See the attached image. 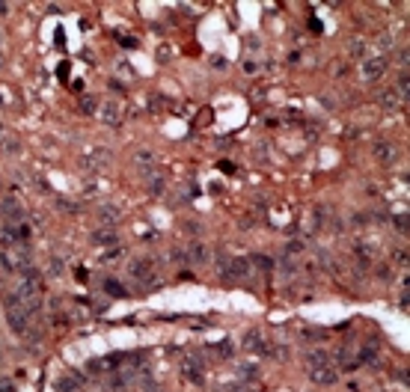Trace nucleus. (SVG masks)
I'll use <instances>...</instances> for the list:
<instances>
[{
	"label": "nucleus",
	"instance_id": "f257e3e1",
	"mask_svg": "<svg viewBox=\"0 0 410 392\" xmlns=\"http://www.w3.org/2000/svg\"><path fill=\"white\" fill-rule=\"evenodd\" d=\"M6 315H9V324H12L18 333H24V330H27V315H30V312H27V309H24L15 297H9V300H6Z\"/></svg>",
	"mask_w": 410,
	"mask_h": 392
},
{
	"label": "nucleus",
	"instance_id": "f03ea898",
	"mask_svg": "<svg viewBox=\"0 0 410 392\" xmlns=\"http://www.w3.org/2000/svg\"><path fill=\"white\" fill-rule=\"evenodd\" d=\"M182 374L190 380V383H202L205 380V368H202V360H196V357H190V354H185L182 357Z\"/></svg>",
	"mask_w": 410,
	"mask_h": 392
},
{
	"label": "nucleus",
	"instance_id": "7ed1b4c3",
	"mask_svg": "<svg viewBox=\"0 0 410 392\" xmlns=\"http://www.w3.org/2000/svg\"><path fill=\"white\" fill-rule=\"evenodd\" d=\"M220 273H223L226 279H238V276L247 273V262H244V259H232V256H226V259L220 262Z\"/></svg>",
	"mask_w": 410,
	"mask_h": 392
},
{
	"label": "nucleus",
	"instance_id": "20e7f679",
	"mask_svg": "<svg viewBox=\"0 0 410 392\" xmlns=\"http://www.w3.org/2000/svg\"><path fill=\"white\" fill-rule=\"evenodd\" d=\"M383 71H386V60L383 57H366L363 60V77L366 81H378Z\"/></svg>",
	"mask_w": 410,
	"mask_h": 392
},
{
	"label": "nucleus",
	"instance_id": "39448f33",
	"mask_svg": "<svg viewBox=\"0 0 410 392\" xmlns=\"http://www.w3.org/2000/svg\"><path fill=\"white\" fill-rule=\"evenodd\" d=\"M312 380L321 383V386H333V383L339 380V374H336V368H330V365H321V368H312Z\"/></svg>",
	"mask_w": 410,
	"mask_h": 392
},
{
	"label": "nucleus",
	"instance_id": "423d86ee",
	"mask_svg": "<svg viewBox=\"0 0 410 392\" xmlns=\"http://www.w3.org/2000/svg\"><path fill=\"white\" fill-rule=\"evenodd\" d=\"M380 104H383V110H401V104H404V98L398 95V90H386L383 95H380Z\"/></svg>",
	"mask_w": 410,
	"mask_h": 392
},
{
	"label": "nucleus",
	"instance_id": "0eeeda50",
	"mask_svg": "<svg viewBox=\"0 0 410 392\" xmlns=\"http://www.w3.org/2000/svg\"><path fill=\"white\" fill-rule=\"evenodd\" d=\"M395 154H398V151H395L389 143H378V146H375V158L383 161V164H392V161H395Z\"/></svg>",
	"mask_w": 410,
	"mask_h": 392
},
{
	"label": "nucleus",
	"instance_id": "6e6552de",
	"mask_svg": "<svg viewBox=\"0 0 410 392\" xmlns=\"http://www.w3.org/2000/svg\"><path fill=\"white\" fill-rule=\"evenodd\" d=\"M327 362H330V357H327L324 351H312V354H309V365H312V368H321V365H327Z\"/></svg>",
	"mask_w": 410,
	"mask_h": 392
},
{
	"label": "nucleus",
	"instance_id": "1a4fd4ad",
	"mask_svg": "<svg viewBox=\"0 0 410 392\" xmlns=\"http://www.w3.org/2000/svg\"><path fill=\"white\" fill-rule=\"evenodd\" d=\"M348 51H351V57H357V60H366V42H363V39H354Z\"/></svg>",
	"mask_w": 410,
	"mask_h": 392
},
{
	"label": "nucleus",
	"instance_id": "9d476101",
	"mask_svg": "<svg viewBox=\"0 0 410 392\" xmlns=\"http://www.w3.org/2000/svg\"><path fill=\"white\" fill-rule=\"evenodd\" d=\"M131 273H137L140 279H149V276H152V268H149L146 262H134V265H131Z\"/></svg>",
	"mask_w": 410,
	"mask_h": 392
},
{
	"label": "nucleus",
	"instance_id": "9b49d317",
	"mask_svg": "<svg viewBox=\"0 0 410 392\" xmlns=\"http://www.w3.org/2000/svg\"><path fill=\"white\" fill-rule=\"evenodd\" d=\"M190 259H193L196 265H202V262H208V250H205L202 244H196V247L190 250Z\"/></svg>",
	"mask_w": 410,
	"mask_h": 392
},
{
	"label": "nucleus",
	"instance_id": "f8f14e48",
	"mask_svg": "<svg viewBox=\"0 0 410 392\" xmlns=\"http://www.w3.org/2000/svg\"><path fill=\"white\" fill-rule=\"evenodd\" d=\"M244 345H247L250 351H262V339H259V333H247V339H244Z\"/></svg>",
	"mask_w": 410,
	"mask_h": 392
},
{
	"label": "nucleus",
	"instance_id": "ddd939ff",
	"mask_svg": "<svg viewBox=\"0 0 410 392\" xmlns=\"http://www.w3.org/2000/svg\"><path fill=\"white\" fill-rule=\"evenodd\" d=\"M104 119L116 125V122H119V107H116V104H107V107H104Z\"/></svg>",
	"mask_w": 410,
	"mask_h": 392
},
{
	"label": "nucleus",
	"instance_id": "4468645a",
	"mask_svg": "<svg viewBox=\"0 0 410 392\" xmlns=\"http://www.w3.org/2000/svg\"><path fill=\"white\" fill-rule=\"evenodd\" d=\"M217 354H220V357H232V345H229V342H220V345H217Z\"/></svg>",
	"mask_w": 410,
	"mask_h": 392
},
{
	"label": "nucleus",
	"instance_id": "2eb2a0df",
	"mask_svg": "<svg viewBox=\"0 0 410 392\" xmlns=\"http://www.w3.org/2000/svg\"><path fill=\"white\" fill-rule=\"evenodd\" d=\"M104 288H107L110 294H122V285H119V282H113V279H110V282H104Z\"/></svg>",
	"mask_w": 410,
	"mask_h": 392
},
{
	"label": "nucleus",
	"instance_id": "dca6fc26",
	"mask_svg": "<svg viewBox=\"0 0 410 392\" xmlns=\"http://www.w3.org/2000/svg\"><path fill=\"white\" fill-rule=\"evenodd\" d=\"M256 265H259V268H274V262L265 259V256H256Z\"/></svg>",
	"mask_w": 410,
	"mask_h": 392
},
{
	"label": "nucleus",
	"instance_id": "f3484780",
	"mask_svg": "<svg viewBox=\"0 0 410 392\" xmlns=\"http://www.w3.org/2000/svg\"><path fill=\"white\" fill-rule=\"evenodd\" d=\"M395 226H398V232L404 235V232H407V217H398V220H395Z\"/></svg>",
	"mask_w": 410,
	"mask_h": 392
},
{
	"label": "nucleus",
	"instance_id": "a211bd4d",
	"mask_svg": "<svg viewBox=\"0 0 410 392\" xmlns=\"http://www.w3.org/2000/svg\"><path fill=\"white\" fill-rule=\"evenodd\" d=\"M375 357V348L372 345H366V351H363V360H372Z\"/></svg>",
	"mask_w": 410,
	"mask_h": 392
}]
</instances>
